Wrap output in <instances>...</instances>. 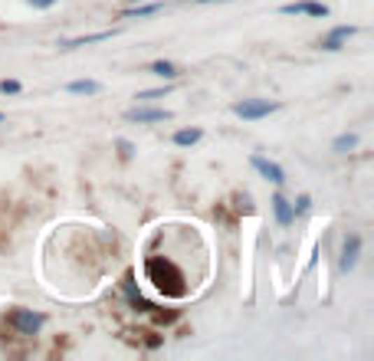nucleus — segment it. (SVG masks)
I'll return each mask as SVG.
<instances>
[{
  "label": "nucleus",
  "instance_id": "18",
  "mask_svg": "<svg viewBox=\"0 0 374 361\" xmlns=\"http://www.w3.org/2000/svg\"><path fill=\"white\" fill-rule=\"evenodd\" d=\"M292 207H296V211H299V213L312 211V197H309V194H302V197H299V204H292Z\"/></svg>",
  "mask_w": 374,
  "mask_h": 361
},
{
  "label": "nucleus",
  "instance_id": "19",
  "mask_svg": "<svg viewBox=\"0 0 374 361\" xmlns=\"http://www.w3.org/2000/svg\"><path fill=\"white\" fill-rule=\"evenodd\" d=\"M27 3H30L33 10H50V7H53L56 0H27Z\"/></svg>",
  "mask_w": 374,
  "mask_h": 361
},
{
  "label": "nucleus",
  "instance_id": "3",
  "mask_svg": "<svg viewBox=\"0 0 374 361\" xmlns=\"http://www.w3.org/2000/svg\"><path fill=\"white\" fill-rule=\"evenodd\" d=\"M125 118L129 122H138V125H148V122H168L171 118V112L168 108H148V106H135L125 112Z\"/></svg>",
  "mask_w": 374,
  "mask_h": 361
},
{
  "label": "nucleus",
  "instance_id": "8",
  "mask_svg": "<svg viewBox=\"0 0 374 361\" xmlns=\"http://www.w3.org/2000/svg\"><path fill=\"white\" fill-rule=\"evenodd\" d=\"M354 33H358V27H335L319 46L322 50H329V53H335V50H342V43L348 40V36H354Z\"/></svg>",
  "mask_w": 374,
  "mask_h": 361
},
{
  "label": "nucleus",
  "instance_id": "22",
  "mask_svg": "<svg viewBox=\"0 0 374 361\" xmlns=\"http://www.w3.org/2000/svg\"><path fill=\"white\" fill-rule=\"evenodd\" d=\"M135 3H138V0H135Z\"/></svg>",
  "mask_w": 374,
  "mask_h": 361
},
{
  "label": "nucleus",
  "instance_id": "6",
  "mask_svg": "<svg viewBox=\"0 0 374 361\" xmlns=\"http://www.w3.org/2000/svg\"><path fill=\"white\" fill-rule=\"evenodd\" d=\"M282 13H305V17H329V7L325 3H319V0H296V3H286L282 7Z\"/></svg>",
  "mask_w": 374,
  "mask_h": 361
},
{
  "label": "nucleus",
  "instance_id": "20",
  "mask_svg": "<svg viewBox=\"0 0 374 361\" xmlns=\"http://www.w3.org/2000/svg\"><path fill=\"white\" fill-rule=\"evenodd\" d=\"M197 3H217V0H197Z\"/></svg>",
  "mask_w": 374,
  "mask_h": 361
},
{
  "label": "nucleus",
  "instance_id": "7",
  "mask_svg": "<svg viewBox=\"0 0 374 361\" xmlns=\"http://www.w3.org/2000/svg\"><path fill=\"white\" fill-rule=\"evenodd\" d=\"M273 213H276V223L279 227H289V223L296 220V207H292V204L286 201V197H282V194H273Z\"/></svg>",
  "mask_w": 374,
  "mask_h": 361
},
{
  "label": "nucleus",
  "instance_id": "5",
  "mask_svg": "<svg viewBox=\"0 0 374 361\" xmlns=\"http://www.w3.org/2000/svg\"><path fill=\"white\" fill-rule=\"evenodd\" d=\"M358 256H361V236H358V234H348V236H345L342 260H338V266H342L345 273H348V269H354V266H358Z\"/></svg>",
  "mask_w": 374,
  "mask_h": 361
},
{
  "label": "nucleus",
  "instance_id": "13",
  "mask_svg": "<svg viewBox=\"0 0 374 361\" xmlns=\"http://www.w3.org/2000/svg\"><path fill=\"white\" fill-rule=\"evenodd\" d=\"M354 148H358V135H338V139L331 141V151H338V155L354 151Z\"/></svg>",
  "mask_w": 374,
  "mask_h": 361
},
{
  "label": "nucleus",
  "instance_id": "15",
  "mask_svg": "<svg viewBox=\"0 0 374 361\" xmlns=\"http://www.w3.org/2000/svg\"><path fill=\"white\" fill-rule=\"evenodd\" d=\"M164 92H168V85H161V89H145V92H138L141 102H151V99H164Z\"/></svg>",
  "mask_w": 374,
  "mask_h": 361
},
{
  "label": "nucleus",
  "instance_id": "10",
  "mask_svg": "<svg viewBox=\"0 0 374 361\" xmlns=\"http://www.w3.org/2000/svg\"><path fill=\"white\" fill-rule=\"evenodd\" d=\"M66 92H73V96H99L102 85H99L96 79H75V83L66 85Z\"/></svg>",
  "mask_w": 374,
  "mask_h": 361
},
{
  "label": "nucleus",
  "instance_id": "12",
  "mask_svg": "<svg viewBox=\"0 0 374 361\" xmlns=\"http://www.w3.org/2000/svg\"><path fill=\"white\" fill-rule=\"evenodd\" d=\"M148 69L154 76H161V79H178V66L168 63V59H158V63H151Z\"/></svg>",
  "mask_w": 374,
  "mask_h": 361
},
{
  "label": "nucleus",
  "instance_id": "4",
  "mask_svg": "<svg viewBox=\"0 0 374 361\" xmlns=\"http://www.w3.org/2000/svg\"><path fill=\"white\" fill-rule=\"evenodd\" d=\"M250 164H253V168H257L266 180H273V184H286V171L279 168L276 161L263 158V155H253V158H250Z\"/></svg>",
  "mask_w": 374,
  "mask_h": 361
},
{
  "label": "nucleus",
  "instance_id": "17",
  "mask_svg": "<svg viewBox=\"0 0 374 361\" xmlns=\"http://www.w3.org/2000/svg\"><path fill=\"white\" fill-rule=\"evenodd\" d=\"M161 7L158 3H151V7H135V10H131V17H151V13H158Z\"/></svg>",
  "mask_w": 374,
  "mask_h": 361
},
{
  "label": "nucleus",
  "instance_id": "11",
  "mask_svg": "<svg viewBox=\"0 0 374 361\" xmlns=\"http://www.w3.org/2000/svg\"><path fill=\"white\" fill-rule=\"evenodd\" d=\"M201 139H203L201 128H181V132H174V145H178V148H194Z\"/></svg>",
  "mask_w": 374,
  "mask_h": 361
},
{
  "label": "nucleus",
  "instance_id": "2",
  "mask_svg": "<svg viewBox=\"0 0 374 361\" xmlns=\"http://www.w3.org/2000/svg\"><path fill=\"white\" fill-rule=\"evenodd\" d=\"M10 322H13V329L20 332V335H36V332L46 325V316H40V312H30V309H13V312H10Z\"/></svg>",
  "mask_w": 374,
  "mask_h": 361
},
{
  "label": "nucleus",
  "instance_id": "21",
  "mask_svg": "<svg viewBox=\"0 0 374 361\" xmlns=\"http://www.w3.org/2000/svg\"><path fill=\"white\" fill-rule=\"evenodd\" d=\"M0 122H3V112H0Z\"/></svg>",
  "mask_w": 374,
  "mask_h": 361
},
{
  "label": "nucleus",
  "instance_id": "1",
  "mask_svg": "<svg viewBox=\"0 0 374 361\" xmlns=\"http://www.w3.org/2000/svg\"><path fill=\"white\" fill-rule=\"evenodd\" d=\"M276 102H269V99H243V102H236L233 112L240 118H246V122H257V118H266L276 112Z\"/></svg>",
  "mask_w": 374,
  "mask_h": 361
},
{
  "label": "nucleus",
  "instance_id": "14",
  "mask_svg": "<svg viewBox=\"0 0 374 361\" xmlns=\"http://www.w3.org/2000/svg\"><path fill=\"white\" fill-rule=\"evenodd\" d=\"M20 89L23 85L17 83V79H0V92H3V96H17Z\"/></svg>",
  "mask_w": 374,
  "mask_h": 361
},
{
  "label": "nucleus",
  "instance_id": "16",
  "mask_svg": "<svg viewBox=\"0 0 374 361\" xmlns=\"http://www.w3.org/2000/svg\"><path fill=\"white\" fill-rule=\"evenodd\" d=\"M118 151H122V158L129 161L131 155H135V145H131V141H125V139H118Z\"/></svg>",
  "mask_w": 374,
  "mask_h": 361
},
{
  "label": "nucleus",
  "instance_id": "9",
  "mask_svg": "<svg viewBox=\"0 0 374 361\" xmlns=\"http://www.w3.org/2000/svg\"><path fill=\"white\" fill-rule=\"evenodd\" d=\"M118 30H102V33H89V36H75V40H66L59 43L63 50H75V46H86V43H102V40H112Z\"/></svg>",
  "mask_w": 374,
  "mask_h": 361
}]
</instances>
